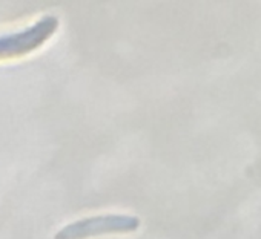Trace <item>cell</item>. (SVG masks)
Returning <instances> with one entry per match:
<instances>
[{
	"label": "cell",
	"mask_w": 261,
	"mask_h": 239,
	"mask_svg": "<svg viewBox=\"0 0 261 239\" xmlns=\"http://www.w3.org/2000/svg\"><path fill=\"white\" fill-rule=\"evenodd\" d=\"M59 25V19L48 14L23 29L0 34V60H13L36 52L56 34Z\"/></svg>",
	"instance_id": "obj_1"
},
{
	"label": "cell",
	"mask_w": 261,
	"mask_h": 239,
	"mask_svg": "<svg viewBox=\"0 0 261 239\" xmlns=\"http://www.w3.org/2000/svg\"><path fill=\"white\" fill-rule=\"evenodd\" d=\"M140 227V219L133 215L108 213L91 218H83L65 225L54 239H86L111 233H129Z\"/></svg>",
	"instance_id": "obj_2"
}]
</instances>
